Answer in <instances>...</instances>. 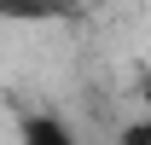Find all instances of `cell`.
Wrapping results in <instances>:
<instances>
[{
  "label": "cell",
  "instance_id": "1",
  "mask_svg": "<svg viewBox=\"0 0 151 145\" xmlns=\"http://www.w3.org/2000/svg\"><path fill=\"white\" fill-rule=\"evenodd\" d=\"M23 145H76L70 134H64V128L52 122V116H47V122H29V134H23Z\"/></svg>",
  "mask_w": 151,
  "mask_h": 145
},
{
  "label": "cell",
  "instance_id": "2",
  "mask_svg": "<svg viewBox=\"0 0 151 145\" xmlns=\"http://www.w3.org/2000/svg\"><path fill=\"white\" fill-rule=\"evenodd\" d=\"M116 145H151V116H134V122L116 128Z\"/></svg>",
  "mask_w": 151,
  "mask_h": 145
}]
</instances>
